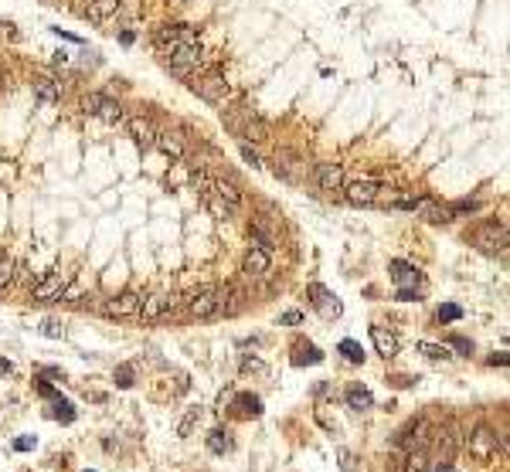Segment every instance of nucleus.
<instances>
[{
  "instance_id": "nucleus-1",
  "label": "nucleus",
  "mask_w": 510,
  "mask_h": 472,
  "mask_svg": "<svg viewBox=\"0 0 510 472\" xmlns=\"http://www.w3.org/2000/svg\"><path fill=\"white\" fill-rule=\"evenodd\" d=\"M167 72H174L177 79H194L197 72L204 68V55H201V44L191 41V44H174L167 51H160Z\"/></svg>"
},
{
  "instance_id": "nucleus-2",
  "label": "nucleus",
  "mask_w": 510,
  "mask_h": 472,
  "mask_svg": "<svg viewBox=\"0 0 510 472\" xmlns=\"http://www.w3.org/2000/svg\"><path fill=\"white\" fill-rule=\"evenodd\" d=\"M273 173L279 180H286V184H293V187H300L303 180H307V160L300 157L296 150H286V147H279L273 157Z\"/></svg>"
},
{
  "instance_id": "nucleus-3",
  "label": "nucleus",
  "mask_w": 510,
  "mask_h": 472,
  "mask_svg": "<svg viewBox=\"0 0 510 472\" xmlns=\"http://www.w3.org/2000/svg\"><path fill=\"white\" fill-rule=\"evenodd\" d=\"M497 452H507L504 438L486 425H476L470 432V455L476 462H490V459H497Z\"/></svg>"
},
{
  "instance_id": "nucleus-4",
  "label": "nucleus",
  "mask_w": 510,
  "mask_h": 472,
  "mask_svg": "<svg viewBox=\"0 0 510 472\" xmlns=\"http://www.w3.org/2000/svg\"><path fill=\"white\" fill-rule=\"evenodd\" d=\"M344 200L354 204V207H374V204H385L392 200L388 187H381L378 180H354L344 187Z\"/></svg>"
},
{
  "instance_id": "nucleus-5",
  "label": "nucleus",
  "mask_w": 510,
  "mask_h": 472,
  "mask_svg": "<svg viewBox=\"0 0 510 472\" xmlns=\"http://www.w3.org/2000/svg\"><path fill=\"white\" fill-rule=\"evenodd\" d=\"M82 113L95 119H106V122H122V106H119L113 95L106 92H85L82 95Z\"/></svg>"
},
{
  "instance_id": "nucleus-6",
  "label": "nucleus",
  "mask_w": 510,
  "mask_h": 472,
  "mask_svg": "<svg viewBox=\"0 0 510 472\" xmlns=\"http://www.w3.org/2000/svg\"><path fill=\"white\" fill-rule=\"evenodd\" d=\"M177 313V296L170 292H150L140 299V310H136V319L143 323H157V319H167V316Z\"/></svg>"
},
{
  "instance_id": "nucleus-7",
  "label": "nucleus",
  "mask_w": 510,
  "mask_h": 472,
  "mask_svg": "<svg viewBox=\"0 0 510 472\" xmlns=\"http://www.w3.org/2000/svg\"><path fill=\"white\" fill-rule=\"evenodd\" d=\"M191 88H194L204 102H211V106H225V102H228V95H232V88H228L225 75H218V72L197 75V79L191 82Z\"/></svg>"
},
{
  "instance_id": "nucleus-8",
  "label": "nucleus",
  "mask_w": 510,
  "mask_h": 472,
  "mask_svg": "<svg viewBox=\"0 0 510 472\" xmlns=\"http://www.w3.org/2000/svg\"><path fill=\"white\" fill-rule=\"evenodd\" d=\"M473 245L480 252H486V255H497V252L507 255V228L497 225V221H486V225H480L473 232Z\"/></svg>"
},
{
  "instance_id": "nucleus-9",
  "label": "nucleus",
  "mask_w": 510,
  "mask_h": 472,
  "mask_svg": "<svg viewBox=\"0 0 510 472\" xmlns=\"http://www.w3.org/2000/svg\"><path fill=\"white\" fill-rule=\"evenodd\" d=\"M65 289H69V276L58 272V269H51V272H44L31 285V303H55V299L65 296Z\"/></svg>"
},
{
  "instance_id": "nucleus-10",
  "label": "nucleus",
  "mask_w": 510,
  "mask_h": 472,
  "mask_svg": "<svg viewBox=\"0 0 510 472\" xmlns=\"http://www.w3.org/2000/svg\"><path fill=\"white\" fill-rule=\"evenodd\" d=\"M215 299H218V310H215V319L218 316H238L245 306H248V296H245V289L235 285V282H225V285H218L215 289Z\"/></svg>"
},
{
  "instance_id": "nucleus-11",
  "label": "nucleus",
  "mask_w": 510,
  "mask_h": 472,
  "mask_svg": "<svg viewBox=\"0 0 510 472\" xmlns=\"http://www.w3.org/2000/svg\"><path fill=\"white\" fill-rule=\"evenodd\" d=\"M140 292H122V296H113L106 303H99V313L109 316V319H136V310H140Z\"/></svg>"
},
{
  "instance_id": "nucleus-12",
  "label": "nucleus",
  "mask_w": 510,
  "mask_h": 472,
  "mask_svg": "<svg viewBox=\"0 0 510 472\" xmlns=\"http://www.w3.org/2000/svg\"><path fill=\"white\" fill-rule=\"evenodd\" d=\"M313 180L323 194L344 197V167H340V163H316Z\"/></svg>"
},
{
  "instance_id": "nucleus-13",
  "label": "nucleus",
  "mask_w": 510,
  "mask_h": 472,
  "mask_svg": "<svg viewBox=\"0 0 510 472\" xmlns=\"http://www.w3.org/2000/svg\"><path fill=\"white\" fill-rule=\"evenodd\" d=\"M197 41V31L191 24H163L154 31V44H157V51H167V48H174V44H191Z\"/></svg>"
},
{
  "instance_id": "nucleus-14",
  "label": "nucleus",
  "mask_w": 510,
  "mask_h": 472,
  "mask_svg": "<svg viewBox=\"0 0 510 472\" xmlns=\"http://www.w3.org/2000/svg\"><path fill=\"white\" fill-rule=\"evenodd\" d=\"M307 296H310V306H313V310L323 316V319H337V316L344 313L340 299H337V296H334L327 285H320V282H313V285L307 289Z\"/></svg>"
},
{
  "instance_id": "nucleus-15",
  "label": "nucleus",
  "mask_w": 510,
  "mask_h": 472,
  "mask_svg": "<svg viewBox=\"0 0 510 472\" xmlns=\"http://www.w3.org/2000/svg\"><path fill=\"white\" fill-rule=\"evenodd\" d=\"M238 140H245V143H248V140H252V143H269V140H273V126H269L266 119L259 116L255 109H248V106H245V119H242V136H238Z\"/></svg>"
},
{
  "instance_id": "nucleus-16",
  "label": "nucleus",
  "mask_w": 510,
  "mask_h": 472,
  "mask_svg": "<svg viewBox=\"0 0 510 472\" xmlns=\"http://www.w3.org/2000/svg\"><path fill=\"white\" fill-rule=\"evenodd\" d=\"M184 310L194 319H215V310H218V299H215V289H197L184 299Z\"/></svg>"
},
{
  "instance_id": "nucleus-17",
  "label": "nucleus",
  "mask_w": 510,
  "mask_h": 472,
  "mask_svg": "<svg viewBox=\"0 0 510 472\" xmlns=\"http://www.w3.org/2000/svg\"><path fill=\"white\" fill-rule=\"evenodd\" d=\"M432 435H435V425H432L429 418H415V422L401 432V445H405L408 452H415V449H429Z\"/></svg>"
},
{
  "instance_id": "nucleus-18",
  "label": "nucleus",
  "mask_w": 510,
  "mask_h": 472,
  "mask_svg": "<svg viewBox=\"0 0 510 472\" xmlns=\"http://www.w3.org/2000/svg\"><path fill=\"white\" fill-rule=\"evenodd\" d=\"M269 269H273V252L252 245V248L245 252V258H242V272L248 279H262V276H269Z\"/></svg>"
},
{
  "instance_id": "nucleus-19",
  "label": "nucleus",
  "mask_w": 510,
  "mask_h": 472,
  "mask_svg": "<svg viewBox=\"0 0 510 472\" xmlns=\"http://www.w3.org/2000/svg\"><path fill=\"white\" fill-rule=\"evenodd\" d=\"M126 129H129V136L147 150V147H154V140H157V122L150 116H143V113H136V116H126Z\"/></svg>"
},
{
  "instance_id": "nucleus-20",
  "label": "nucleus",
  "mask_w": 510,
  "mask_h": 472,
  "mask_svg": "<svg viewBox=\"0 0 510 472\" xmlns=\"http://www.w3.org/2000/svg\"><path fill=\"white\" fill-rule=\"evenodd\" d=\"M432 442H435V452H439V459H453V455L463 449V435H459V428H456V425L435 428Z\"/></svg>"
},
{
  "instance_id": "nucleus-21",
  "label": "nucleus",
  "mask_w": 510,
  "mask_h": 472,
  "mask_svg": "<svg viewBox=\"0 0 510 472\" xmlns=\"http://www.w3.org/2000/svg\"><path fill=\"white\" fill-rule=\"evenodd\" d=\"M154 147H157L163 157H170V160H184V157H188V143H184V136H181V133H170V129H160L157 140H154Z\"/></svg>"
},
{
  "instance_id": "nucleus-22",
  "label": "nucleus",
  "mask_w": 510,
  "mask_h": 472,
  "mask_svg": "<svg viewBox=\"0 0 510 472\" xmlns=\"http://www.w3.org/2000/svg\"><path fill=\"white\" fill-rule=\"evenodd\" d=\"M119 10H122V0H89L85 17L92 24H109V21H116Z\"/></svg>"
},
{
  "instance_id": "nucleus-23",
  "label": "nucleus",
  "mask_w": 510,
  "mask_h": 472,
  "mask_svg": "<svg viewBox=\"0 0 510 472\" xmlns=\"http://www.w3.org/2000/svg\"><path fill=\"white\" fill-rule=\"evenodd\" d=\"M35 99L44 102V106H55V102L65 99V85L58 79H51V75H38L35 79Z\"/></svg>"
},
{
  "instance_id": "nucleus-24",
  "label": "nucleus",
  "mask_w": 510,
  "mask_h": 472,
  "mask_svg": "<svg viewBox=\"0 0 510 472\" xmlns=\"http://www.w3.org/2000/svg\"><path fill=\"white\" fill-rule=\"evenodd\" d=\"M415 214H419L422 221H429V225H449V221H453V211H449L446 204H435L432 197H419Z\"/></svg>"
},
{
  "instance_id": "nucleus-25",
  "label": "nucleus",
  "mask_w": 510,
  "mask_h": 472,
  "mask_svg": "<svg viewBox=\"0 0 510 472\" xmlns=\"http://www.w3.org/2000/svg\"><path fill=\"white\" fill-rule=\"evenodd\" d=\"M371 343H374V350L385 357V360L398 354V337H394L392 330H385V326H371Z\"/></svg>"
},
{
  "instance_id": "nucleus-26",
  "label": "nucleus",
  "mask_w": 510,
  "mask_h": 472,
  "mask_svg": "<svg viewBox=\"0 0 510 472\" xmlns=\"http://www.w3.org/2000/svg\"><path fill=\"white\" fill-rule=\"evenodd\" d=\"M392 279L398 282V285H419V282H422V272H419L415 265H408V262L394 258V262H392Z\"/></svg>"
},
{
  "instance_id": "nucleus-27",
  "label": "nucleus",
  "mask_w": 510,
  "mask_h": 472,
  "mask_svg": "<svg viewBox=\"0 0 510 472\" xmlns=\"http://www.w3.org/2000/svg\"><path fill=\"white\" fill-rule=\"evenodd\" d=\"M344 401H347V408H351V411H367V408H374V394L367 391V388H361V384L347 388Z\"/></svg>"
},
{
  "instance_id": "nucleus-28",
  "label": "nucleus",
  "mask_w": 510,
  "mask_h": 472,
  "mask_svg": "<svg viewBox=\"0 0 510 472\" xmlns=\"http://www.w3.org/2000/svg\"><path fill=\"white\" fill-rule=\"evenodd\" d=\"M215 194L221 197L225 204H232L235 211H242V204H245V194L238 191V187L232 184V180H221V177H215Z\"/></svg>"
},
{
  "instance_id": "nucleus-29",
  "label": "nucleus",
  "mask_w": 510,
  "mask_h": 472,
  "mask_svg": "<svg viewBox=\"0 0 510 472\" xmlns=\"http://www.w3.org/2000/svg\"><path fill=\"white\" fill-rule=\"evenodd\" d=\"M48 418H55V422H62V425H72V422H75V404L55 394V397H51V408H48Z\"/></svg>"
},
{
  "instance_id": "nucleus-30",
  "label": "nucleus",
  "mask_w": 510,
  "mask_h": 472,
  "mask_svg": "<svg viewBox=\"0 0 510 472\" xmlns=\"http://www.w3.org/2000/svg\"><path fill=\"white\" fill-rule=\"evenodd\" d=\"M14 279H17V258L0 255V296L14 292Z\"/></svg>"
},
{
  "instance_id": "nucleus-31",
  "label": "nucleus",
  "mask_w": 510,
  "mask_h": 472,
  "mask_svg": "<svg viewBox=\"0 0 510 472\" xmlns=\"http://www.w3.org/2000/svg\"><path fill=\"white\" fill-rule=\"evenodd\" d=\"M208 449L215 452V455H228L232 449H235V438L228 428H215V432L208 435Z\"/></svg>"
},
{
  "instance_id": "nucleus-32",
  "label": "nucleus",
  "mask_w": 510,
  "mask_h": 472,
  "mask_svg": "<svg viewBox=\"0 0 510 472\" xmlns=\"http://www.w3.org/2000/svg\"><path fill=\"white\" fill-rule=\"evenodd\" d=\"M201 200L208 204V211H211V214H215L218 221H232V218H235V214H238L235 207H232V204H225V200H221V197L215 194V191H211V194H204V197H201Z\"/></svg>"
},
{
  "instance_id": "nucleus-33",
  "label": "nucleus",
  "mask_w": 510,
  "mask_h": 472,
  "mask_svg": "<svg viewBox=\"0 0 510 472\" xmlns=\"http://www.w3.org/2000/svg\"><path fill=\"white\" fill-rule=\"evenodd\" d=\"M248 238H252V245H259V248H266V252H275V235L262 225V221H252V228H248Z\"/></svg>"
},
{
  "instance_id": "nucleus-34",
  "label": "nucleus",
  "mask_w": 510,
  "mask_h": 472,
  "mask_svg": "<svg viewBox=\"0 0 510 472\" xmlns=\"http://www.w3.org/2000/svg\"><path fill=\"white\" fill-rule=\"evenodd\" d=\"M235 408H238L242 418H259V415H262V397H259V394H238Z\"/></svg>"
},
{
  "instance_id": "nucleus-35",
  "label": "nucleus",
  "mask_w": 510,
  "mask_h": 472,
  "mask_svg": "<svg viewBox=\"0 0 510 472\" xmlns=\"http://www.w3.org/2000/svg\"><path fill=\"white\" fill-rule=\"evenodd\" d=\"M293 364H296V367H307V364H323V354H320V347H313V343H300V347L293 350Z\"/></svg>"
},
{
  "instance_id": "nucleus-36",
  "label": "nucleus",
  "mask_w": 510,
  "mask_h": 472,
  "mask_svg": "<svg viewBox=\"0 0 510 472\" xmlns=\"http://www.w3.org/2000/svg\"><path fill=\"white\" fill-rule=\"evenodd\" d=\"M405 472H429L432 469V459L426 449H415V452H408V459H405Z\"/></svg>"
},
{
  "instance_id": "nucleus-37",
  "label": "nucleus",
  "mask_w": 510,
  "mask_h": 472,
  "mask_svg": "<svg viewBox=\"0 0 510 472\" xmlns=\"http://www.w3.org/2000/svg\"><path fill=\"white\" fill-rule=\"evenodd\" d=\"M191 187H194L201 197L211 194V191H215V177H211L204 167H194V170H191Z\"/></svg>"
},
{
  "instance_id": "nucleus-38",
  "label": "nucleus",
  "mask_w": 510,
  "mask_h": 472,
  "mask_svg": "<svg viewBox=\"0 0 510 472\" xmlns=\"http://www.w3.org/2000/svg\"><path fill=\"white\" fill-rule=\"evenodd\" d=\"M337 350L344 354V360H351V364H364V350H361V343H357V340H340V343H337Z\"/></svg>"
},
{
  "instance_id": "nucleus-39",
  "label": "nucleus",
  "mask_w": 510,
  "mask_h": 472,
  "mask_svg": "<svg viewBox=\"0 0 510 472\" xmlns=\"http://www.w3.org/2000/svg\"><path fill=\"white\" fill-rule=\"evenodd\" d=\"M133 384H136V367H133V364H119L116 367V388L126 391V388H133Z\"/></svg>"
},
{
  "instance_id": "nucleus-40",
  "label": "nucleus",
  "mask_w": 510,
  "mask_h": 472,
  "mask_svg": "<svg viewBox=\"0 0 510 472\" xmlns=\"http://www.w3.org/2000/svg\"><path fill=\"white\" fill-rule=\"evenodd\" d=\"M197 422H201V408H191V411H188V415L181 418V425H177V435H181V438H188V435L194 432Z\"/></svg>"
},
{
  "instance_id": "nucleus-41",
  "label": "nucleus",
  "mask_w": 510,
  "mask_h": 472,
  "mask_svg": "<svg viewBox=\"0 0 510 472\" xmlns=\"http://www.w3.org/2000/svg\"><path fill=\"white\" fill-rule=\"evenodd\" d=\"M41 337H48V340H62L65 337V326L58 323V319H41Z\"/></svg>"
},
{
  "instance_id": "nucleus-42",
  "label": "nucleus",
  "mask_w": 510,
  "mask_h": 472,
  "mask_svg": "<svg viewBox=\"0 0 510 472\" xmlns=\"http://www.w3.org/2000/svg\"><path fill=\"white\" fill-rule=\"evenodd\" d=\"M419 354H426L429 357V360H449V347H439V343H426V340H422V343H419Z\"/></svg>"
},
{
  "instance_id": "nucleus-43",
  "label": "nucleus",
  "mask_w": 510,
  "mask_h": 472,
  "mask_svg": "<svg viewBox=\"0 0 510 472\" xmlns=\"http://www.w3.org/2000/svg\"><path fill=\"white\" fill-rule=\"evenodd\" d=\"M439 323H456V319H463V306H456V303H446V306H439Z\"/></svg>"
},
{
  "instance_id": "nucleus-44",
  "label": "nucleus",
  "mask_w": 510,
  "mask_h": 472,
  "mask_svg": "<svg viewBox=\"0 0 510 472\" xmlns=\"http://www.w3.org/2000/svg\"><path fill=\"white\" fill-rule=\"evenodd\" d=\"M337 462H340V472H361V469H357L354 452H347V449H340V452H337Z\"/></svg>"
},
{
  "instance_id": "nucleus-45",
  "label": "nucleus",
  "mask_w": 510,
  "mask_h": 472,
  "mask_svg": "<svg viewBox=\"0 0 510 472\" xmlns=\"http://www.w3.org/2000/svg\"><path fill=\"white\" fill-rule=\"evenodd\" d=\"M242 370H245V374H266V364H262L259 357H245V360H242Z\"/></svg>"
},
{
  "instance_id": "nucleus-46",
  "label": "nucleus",
  "mask_w": 510,
  "mask_h": 472,
  "mask_svg": "<svg viewBox=\"0 0 510 472\" xmlns=\"http://www.w3.org/2000/svg\"><path fill=\"white\" fill-rule=\"evenodd\" d=\"M238 150H242L245 163H252V167H262V157H259V153H255V150H252V147H248L245 140H238Z\"/></svg>"
},
{
  "instance_id": "nucleus-47",
  "label": "nucleus",
  "mask_w": 510,
  "mask_h": 472,
  "mask_svg": "<svg viewBox=\"0 0 510 472\" xmlns=\"http://www.w3.org/2000/svg\"><path fill=\"white\" fill-rule=\"evenodd\" d=\"M398 299H401V303H419V299H422V292H419V289H412V285H398Z\"/></svg>"
},
{
  "instance_id": "nucleus-48",
  "label": "nucleus",
  "mask_w": 510,
  "mask_h": 472,
  "mask_svg": "<svg viewBox=\"0 0 510 472\" xmlns=\"http://www.w3.org/2000/svg\"><path fill=\"white\" fill-rule=\"evenodd\" d=\"M449 347H453V350H459L463 357H470V354H473V343L466 340V337H449Z\"/></svg>"
},
{
  "instance_id": "nucleus-49",
  "label": "nucleus",
  "mask_w": 510,
  "mask_h": 472,
  "mask_svg": "<svg viewBox=\"0 0 510 472\" xmlns=\"http://www.w3.org/2000/svg\"><path fill=\"white\" fill-rule=\"evenodd\" d=\"M279 323H282V326H300V323H303V313H300V310H286V313L279 316Z\"/></svg>"
},
{
  "instance_id": "nucleus-50",
  "label": "nucleus",
  "mask_w": 510,
  "mask_h": 472,
  "mask_svg": "<svg viewBox=\"0 0 510 472\" xmlns=\"http://www.w3.org/2000/svg\"><path fill=\"white\" fill-rule=\"evenodd\" d=\"M35 445H38V438H35V435H21V438L14 442V449H17V452H31Z\"/></svg>"
},
{
  "instance_id": "nucleus-51",
  "label": "nucleus",
  "mask_w": 510,
  "mask_h": 472,
  "mask_svg": "<svg viewBox=\"0 0 510 472\" xmlns=\"http://www.w3.org/2000/svg\"><path fill=\"white\" fill-rule=\"evenodd\" d=\"M429 472H456V469H453V462H449V459H435Z\"/></svg>"
},
{
  "instance_id": "nucleus-52",
  "label": "nucleus",
  "mask_w": 510,
  "mask_h": 472,
  "mask_svg": "<svg viewBox=\"0 0 510 472\" xmlns=\"http://www.w3.org/2000/svg\"><path fill=\"white\" fill-rule=\"evenodd\" d=\"M38 394H41V397H48V401H51V397H55V388H51L48 381H38Z\"/></svg>"
},
{
  "instance_id": "nucleus-53",
  "label": "nucleus",
  "mask_w": 510,
  "mask_h": 472,
  "mask_svg": "<svg viewBox=\"0 0 510 472\" xmlns=\"http://www.w3.org/2000/svg\"><path fill=\"white\" fill-rule=\"evenodd\" d=\"M41 374H44V377H51V381H65V374H62L58 367H44Z\"/></svg>"
},
{
  "instance_id": "nucleus-54",
  "label": "nucleus",
  "mask_w": 510,
  "mask_h": 472,
  "mask_svg": "<svg viewBox=\"0 0 510 472\" xmlns=\"http://www.w3.org/2000/svg\"><path fill=\"white\" fill-rule=\"evenodd\" d=\"M0 35H7V38H17V31H14V24H10V21H0Z\"/></svg>"
},
{
  "instance_id": "nucleus-55",
  "label": "nucleus",
  "mask_w": 510,
  "mask_h": 472,
  "mask_svg": "<svg viewBox=\"0 0 510 472\" xmlns=\"http://www.w3.org/2000/svg\"><path fill=\"white\" fill-rule=\"evenodd\" d=\"M7 82H10V72H7V65H3V62H0V88H3V85H7Z\"/></svg>"
},
{
  "instance_id": "nucleus-56",
  "label": "nucleus",
  "mask_w": 510,
  "mask_h": 472,
  "mask_svg": "<svg viewBox=\"0 0 510 472\" xmlns=\"http://www.w3.org/2000/svg\"><path fill=\"white\" fill-rule=\"evenodd\" d=\"M0 374H14V364H10V360H3V357H0Z\"/></svg>"
},
{
  "instance_id": "nucleus-57",
  "label": "nucleus",
  "mask_w": 510,
  "mask_h": 472,
  "mask_svg": "<svg viewBox=\"0 0 510 472\" xmlns=\"http://www.w3.org/2000/svg\"><path fill=\"white\" fill-rule=\"evenodd\" d=\"M490 367H507V357L500 354V357H490Z\"/></svg>"
},
{
  "instance_id": "nucleus-58",
  "label": "nucleus",
  "mask_w": 510,
  "mask_h": 472,
  "mask_svg": "<svg viewBox=\"0 0 510 472\" xmlns=\"http://www.w3.org/2000/svg\"><path fill=\"white\" fill-rule=\"evenodd\" d=\"M119 41H122V44H133V41H136V35H133V31H122V35H119Z\"/></svg>"
},
{
  "instance_id": "nucleus-59",
  "label": "nucleus",
  "mask_w": 510,
  "mask_h": 472,
  "mask_svg": "<svg viewBox=\"0 0 510 472\" xmlns=\"http://www.w3.org/2000/svg\"><path fill=\"white\" fill-rule=\"evenodd\" d=\"M85 472H89V469H85Z\"/></svg>"
}]
</instances>
